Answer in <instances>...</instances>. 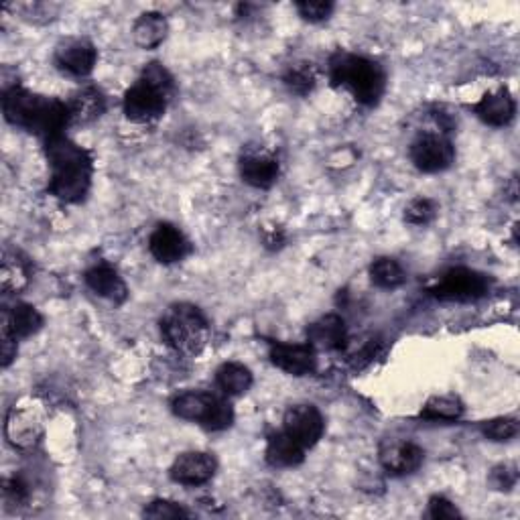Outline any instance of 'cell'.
<instances>
[{
    "label": "cell",
    "instance_id": "cell-1",
    "mask_svg": "<svg viewBox=\"0 0 520 520\" xmlns=\"http://www.w3.org/2000/svg\"><path fill=\"white\" fill-rule=\"evenodd\" d=\"M45 155L51 167L47 191L63 204H82L92 189V153L70 137L59 135L45 141Z\"/></svg>",
    "mask_w": 520,
    "mask_h": 520
},
{
    "label": "cell",
    "instance_id": "cell-2",
    "mask_svg": "<svg viewBox=\"0 0 520 520\" xmlns=\"http://www.w3.org/2000/svg\"><path fill=\"white\" fill-rule=\"evenodd\" d=\"M3 112L9 124L43 141L65 135V128L72 124L68 102L33 94L21 86H13L5 92Z\"/></svg>",
    "mask_w": 520,
    "mask_h": 520
},
{
    "label": "cell",
    "instance_id": "cell-3",
    "mask_svg": "<svg viewBox=\"0 0 520 520\" xmlns=\"http://www.w3.org/2000/svg\"><path fill=\"white\" fill-rule=\"evenodd\" d=\"M175 94H177V86L171 72L163 63L151 61L143 68L141 78L124 94L122 100L124 116L130 122L151 124L165 114Z\"/></svg>",
    "mask_w": 520,
    "mask_h": 520
},
{
    "label": "cell",
    "instance_id": "cell-4",
    "mask_svg": "<svg viewBox=\"0 0 520 520\" xmlns=\"http://www.w3.org/2000/svg\"><path fill=\"white\" fill-rule=\"evenodd\" d=\"M330 80L332 86L346 88L362 106H376L386 90L380 63L342 49L330 57Z\"/></svg>",
    "mask_w": 520,
    "mask_h": 520
},
{
    "label": "cell",
    "instance_id": "cell-5",
    "mask_svg": "<svg viewBox=\"0 0 520 520\" xmlns=\"http://www.w3.org/2000/svg\"><path fill=\"white\" fill-rule=\"evenodd\" d=\"M159 330L171 350L189 358L200 356L210 342V321L191 303L171 305L159 321Z\"/></svg>",
    "mask_w": 520,
    "mask_h": 520
},
{
    "label": "cell",
    "instance_id": "cell-6",
    "mask_svg": "<svg viewBox=\"0 0 520 520\" xmlns=\"http://www.w3.org/2000/svg\"><path fill=\"white\" fill-rule=\"evenodd\" d=\"M171 411L183 421L198 423L206 431H226L234 423L232 405L218 395L204 390H187L171 401Z\"/></svg>",
    "mask_w": 520,
    "mask_h": 520
},
{
    "label": "cell",
    "instance_id": "cell-7",
    "mask_svg": "<svg viewBox=\"0 0 520 520\" xmlns=\"http://www.w3.org/2000/svg\"><path fill=\"white\" fill-rule=\"evenodd\" d=\"M492 279L484 273H478L474 269L455 267L445 271L439 279H435L427 293L439 301H451V303H472L490 293Z\"/></svg>",
    "mask_w": 520,
    "mask_h": 520
},
{
    "label": "cell",
    "instance_id": "cell-8",
    "mask_svg": "<svg viewBox=\"0 0 520 520\" xmlns=\"http://www.w3.org/2000/svg\"><path fill=\"white\" fill-rule=\"evenodd\" d=\"M43 407L35 399H23L9 409L5 433L15 449H33L43 435Z\"/></svg>",
    "mask_w": 520,
    "mask_h": 520
},
{
    "label": "cell",
    "instance_id": "cell-9",
    "mask_svg": "<svg viewBox=\"0 0 520 520\" xmlns=\"http://www.w3.org/2000/svg\"><path fill=\"white\" fill-rule=\"evenodd\" d=\"M413 165L423 173H441L455 161V147L443 133H421L409 149Z\"/></svg>",
    "mask_w": 520,
    "mask_h": 520
},
{
    "label": "cell",
    "instance_id": "cell-10",
    "mask_svg": "<svg viewBox=\"0 0 520 520\" xmlns=\"http://www.w3.org/2000/svg\"><path fill=\"white\" fill-rule=\"evenodd\" d=\"M53 61L57 70H61L63 74H70L74 78H86L96 68L98 49L86 37H68L55 47Z\"/></svg>",
    "mask_w": 520,
    "mask_h": 520
},
{
    "label": "cell",
    "instance_id": "cell-11",
    "mask_svg": "<svg viewBox=\"0 0 520 520\" xmlns=\"http://www.w3.org/2000/svg\"><path fill=\"white\" fill-rule=\"evenodd\" d=\"M425 460V451L415 441L384 439L378 447V462L390 476L415 474Z\"/></svg>",
    "mask_w": 520,
    "mask_h": 520
},
{
    "label": "cell",
    "instance_id": "cell-12",
    "mask_svg": "<svg viewBox=\"0 0 520 520\" xmlns=\"http://www.w3.org/2000/svg\"><path fill=\"white\" fill-rule=\"evenodd\" d=\"M283 431H287L301 447L311 449L323 437L325 421L315 405H293L283 417Z\"/></svg>",
    "mask_w": 520,
    "mask_h": 520
},
{
    "label": "cell",
    "instance_id": "cell-13",
    "mask_svg": "<svg viewBox=\"0 0 520 520\" xmlns=\"http://www.w3.org/2000/svg\"><path fill=\"white\" fill-rule=\"evenodd\" d=\"M218 472V462L212 453L206 451H187L181 453L179 458L173 462L169 476L175 484L187 486V488H198L208 484Z\"/></svg>",
    "mask_w": 520,
    "mask_h": 520
},
{
    "label": "cell",
    "instance_id": "cell-14",
    "mask_svg": "<svg viewBox=\"0 0 520 520\" xmlns=\"http://www.w3.org/2000/svg\"><path fill=\"white\" fill-rule=\"evenodd\" d=\"M238 169H240L242 181L248 183L250 187H256V189L273 187L279 179V173H281L279 159L273 153L260 151V149L242 153Z\"/></svg>",
    "mask_w": 520,
    "mask_h": 520
},
{
    "label": "cell",
    "instance_id": "cell-15",
    "mask_svg": "<svg viewBox=\"0 0 520 520\" xmlns=\"http://www.w3.org/2000/svg\"><path fill=\"white\" fill-rule=\"evenodd\" d=\"M269 358L273 366L291 374V376H307L315 372L317 356L315 348L309 344H285V342H269Z\"/></svg>",
    "mask_w": 520,
    "mask_h": 520
},
{
    "label": "cell",
    "instance_id": "cell-16",
    "mask_svg": "<svg viewBox=\"0 0 520 520\" xmlns=\"http://www.w3.org/2000/svg\"><path fill=\"white\" fill-rule=\"evenodd\" d=\"M149 250L157 263L175 265L181 263V260L191 252V244L177 226L165 222L153 230L149 238Z\"/></svg>",
    "mask_w": 520,
    "mask_h": 520
},
{
    "label": "cell",
    "instance_id": "cell-17",
    "mask_svg": "<svg viewBox=\"0 0 520 520\" xmlns=\"http://www.w3.org/2000/svg\"><path fill=\"white\" fill-rule=\"evenodd\" d=\"M307 344L323 352H340L348 344L346 321L338 313H328L307 328Z\"/></svg>",
    "mask_w": 520,
    "mask_h": 520
},
{
    "label": "cell",
    "instance_id": "cell-18",
    "mask_svg": "<svg viewBox=\"0 0 520 520\" xmlns=\"http://www.w3.org/2000/svg\"><path fill=\"white\" fill-rule=\"evenodd\" d=\"M86 285L92 293H96L102 299H108L114 305H122L128 299V289L122 277L116 269H112L108 263H96L92 265L84 275Z\"/></svg>",
    "mask_w": 520,
    "mask_h": 520
},
{
    "label": "cell",
    "instance_id": "cell-19",
    "mask_svg": "<svg viewBox=\"0 0 520 520\" xmlns=\"http://www.w3.org/2000/svg\"><path fill=\"white\" fill-rule=\"evenodd\" d=\"M474 114L488 126L502 128L514 120L516 102L508 88H498L494 92L484 94V98L474 104Z\"/></svg>",
    "mask_w": 520,
    "mask_h": 520
},
{
    "label": "cell",
    "instance_id": "cell-20",
    "mask_svg": "<svg viewBox=\"0 0 520 520\" xmlns=\"http://www.w3.org/2000/svg\"><path fill=\"white\" fill-rule=\"evenodd\" d=\"M43 328V315L29 303H17L3 309L0 319V332H7L17 340L35 336Z\"/></svg>",
    "mask_w": 520,
    "mask_h": 520
},
{
    "label": "cell",
    "instance_id": "cell-21",
    "mask_svg": "<svg viewBox=\"0 0 520 520\" xmlns=\"http://www.w3.org/2000/svg\"><path fill=\"white\" fill-rule=\"evenodd\" d=\"M68 108L72 124H92L106 112V96L100 88L88 84L70 96Z\"/></svg>",
    "mask_w": 520,
    "mask_h": 520
},
{
    "label": "cell",
    "instance_id": "cell-22",
    "mask_svg": "<svg viewBox=\"0 0 520 520\" xmlns=\"http://www.w3.org/2000/svg\"><path fill=\"white\" fill-rule=\"evenodd\" d=\"M305 451L287 431H275L267 439L265 458L273 468H297L305 460Z\"/></svg>",
    "mask_w": 520,
    "mask_h": 520
},
{
    "label": "cell",
    "instance_id": "cell-23",
    "mask_svg": "<svg viewBox=\"0 0 520 520\" xmlns=\"http://www.w3.org/2000/svg\"><path fill=\"white\" fill-rule=\"evenodd\" d=\"M31 281V263L19 250L5 248L3 265H0V287L3 293H21Z\"/></svg>",
    "mask_w": 520,
    "mask_h": 520
},
{
    "label": "cell",
    "instance_id": "cell-24",
    "mask_svg": "<svg viewBox=\"0 0 520 520\" xmlns=\"http://www.w3.org/2000/svg\"><path fill=\"white\" fill-rule=\"evenodd\" d=\"M254 382V376L248 366L240 362H226L216 370V384L224 397H242L246 395Z\"/></svg>",
    "mask_w": 520,
    "mask_h": 520
},
{
    "label": "cell",
    "instance_id": "cell-25",
    "mask_svg": "<svg viewBox=\"0 0 520 520\" xmlns=\"http://www.w3.org/2000/svg\"><path fill=\"white\" fill-rule=\"evenodd\" d=\"M169 33L167 19L161 13H143L133 25V39L141 49H157Z\"/></svg>",
    "mask_w": 520,
    "mask_h": 520
},
{
    "label": "cell",
    "instance_id": "cell-26",
    "mask_svg": "<svg viewBox=\"0 0 520 520\" xmlns=\"http://www.w3.org/2000/svg\"><path fill=\"white\" fill-rule=\"evenodd\" d=\"M370 281L378 289L393 291L407 283V275H405L403 267L399 265V260L390 258V256H378L372 260V265H370Z\"/></svg>",
    "mask_w": 520,
    "mask_h": 520
},
{
    "label": "cell",
    "instance_id": "cell-27",
    "mask_svg": "<svg viewBox=\"0 0 520 520\" xmlns=\"http://www.w3.org/2000/svg\"><path fill=\"white\" fill-rule=\"evenodd\" d=\"M466 407L458 397L451 395H441V397H433L425 403V407L421 409L419 417L427 419V421H458L462 419Z\"/></svg>",
    "mask_w": 520,
    "mask_h": 520
},
{
    "label": "cell",
    "instance_id": "cell-28",
    "mask_svg": "<svg viewBox=\"0 0 520 520\" xmlns=\"http://www.w3.org/2000/svg\"><path fill=\"white\" fill-rule=\"evenodd\" d=\"M283 84L287 86V90L291 94L307 96L309 92H313V88L317 84L315 65L309 61H299V63L289 65L287 72L283 74Z\"/></svg>",
    "mask_w": 520,
    "mask_h": 520
},
{
    "label": "cell",
    "instance_id": "cell-29",
    "mask_svg": "<svg viewBox=\"0 0 520 520\" xmlns=\"http://www.w3.org/2000/svg\"><path fill=\"white\" fill-rule=\"evenodd\" d=\"M143 516L145 518H157V520H179V518H191L193 512L187 510L183 504L173 502V500H165V498H157L153 502H149L143 508Z\"/></svg>",
    "mask_w": 520,
    "mask_h": 520
},
{
    "label": "cell",
    "instance_id": "cell-30",
    "mask_svg": "<svg viewBox=\"0 0 520 520\" xmlns=\"http://www.w3.org/2000/svg\"><path fill=\"white\" fill-rule=\"evenodd\" d=\"M480 431L490 441H496V443L510 441L518 433V421L514 417H496V419L484 421L480 425Z\"/></svg>",
    "mask_w": 520,
    "mask_h": 520
},
{
    "label": "cell",
    "instance_id": "cell-31",
    "mask_svg": "<svg viewBox=\"0 0 520 520\" xmlns=\"http://www.w3.org/2000/svg\"><path fill=\"white\" fill-rule=\"evenodd\" d=\"M439 208L429 198H417L405 208V222L413 226H427L435 220Z\"/></svg>",
    "mask_w": 520,
    "mask_h": 520
},
{
    "label": "cell",
    "instance_id": "cell-32",
    "mask_svg": "<svg viewBox=\"0 0 520 520\" xmlns=\"http://www.w3.org/2000/svg\"><path fill=\"white\" fill-rule=\"evenodd\" d=\"M31 498V488H29V482L21 476H11V478H5L3 482V500L7 504V508H19V506H25Z\"/></svg>",
    "mask_w": 520,
    "mask_h": 520
},
{
    "label": "cell",
    "instance_id": "cell-33",
    "mask_svg": "<svg viewBox=\"0 0 520 520\" xmlns=\"http://www.w3.org/2000/svg\"><path fill=\"white\" fill-rule=\"evenodd\" d=\"M295 9L301 19L309 23H321L332 17L336 5L330 3V0H301V3H295Z\"/></svg>",
    "mask_w": 520,
    "mask_h": 520
},
{
    "label": "cell",
    "instance_id": "cell-34",
    "mask_svg": "<svg viewBox=\"0 0 520 520\" xmlns=\"http://www.w3.org/2000/svg\"><path fill=\"white\" fill-rule=\"evenodd\" d=\"M516 482H518V472L516 466L512 464H500L490 472V484L494 486V490L508 492L516 486Z\"/></svg>",
    "mask_w": 520,
    "mask_h": 520
},
{
    "label": "cell",
    "instance_id": "cell-35",
    "mask_svg": "<svg viewBox=\"0 0 520 520\" xmlns=\"http://www.w3.org/2000/svg\"><path fill=\"white\" fill-rule=\"evenodd\" d=\"M427 516L433 520H443V518H462V512L458 510L451 500L445 496H431L429 506H427Z\"/></svg>",
    "mask_w": 520,
    "mask_h": 520
},
{
    "label": "cell",
    "instance_id": "cell-36",
    "mask_svg": "<svg viewBox=\"0 0 520 520\" xmlns=\"http://www.w3.org/2000/svg\"><path fill=\"white\" fill-rule=\"evenodd\" d=\"M19 354V340L7 332H0V366L9 368Z\"/></svg>",
    "mask_w": 520,
    "mask_h": 520
},
{
    "label": "cell",
    "instance_id": "cell-37",
    "mask_svg": "<svg viewBox=\"0 0 520 520\" xmlns=\"http://www.w3.org/2000/svg\"><path fill=\"white\" fill-rule=\"evenodd\" d=\"M263 242L269 250H279L287 242V234L281 226H265L263 228Z\"/></svg>",
    "mask_w": 520,
    "mask_h": 520
}]
</instances>
